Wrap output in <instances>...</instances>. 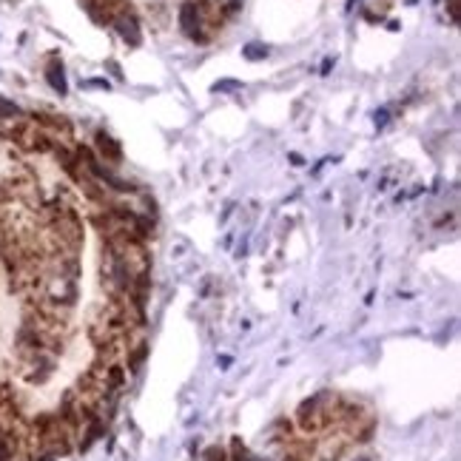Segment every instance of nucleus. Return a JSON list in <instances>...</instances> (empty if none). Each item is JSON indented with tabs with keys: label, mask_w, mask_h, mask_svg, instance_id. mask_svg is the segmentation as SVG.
<instances>
[{
	"label": "nucleus",
	"mask_w": 461,
	"mask_h": 461,
	"mask_svg": "<svg viewBox=\"0 0 461 461\" xmlns=\"http://www.w3.org/2000/svg\"><path fill=\"white\" fill-rule=\"evenodd\" d=\"M179 26H182V32H186L188 38H194V40H197L200 9H197V3H194V0H186V3H182V9H179Z\"/></svg>",
	"instance_id": "f257e3e1"
},
{
	"label": "nucleus",
	"mask_w": 461,
	"mask_h": 461,
	"mask_svg": "<svg viewBox=\"0 0 461 461\" xmlns=\"http://www.w3.org/2000/svg\"><path fill=\"white\" fill-rule=\"evenodd\" d=\"M114 26H117V32L122 35V40L126 43H131V46H140V26H137V20L134 17H117L114 20Z\"/></svg>",
	"instance_id": "f03ea898"
},
{
	"label": "nucleus",
	"mask_w": 461,
	"mask_h": 461,
	"mask_svg": "<svg viewBox=\"0 0 461 461\" xmlns=\"http://www.w3.org/2000/svg\"><path fill=\"white\" fill-rule=\"evenodd\" d=\"M46 80H49V86L57 91V95H66V91H69V83H66V74H63V63H51L49 72H46Z\"/></svg>",
	"instance_id": "7ed1b4c3"
},
{
	"label": "nucleus",
	"mask_w": 461,
	"mask_h": 461,
	"mask_svg": "<svg viewBox=\"0 0 461 461\" xmlns=\"http://www.w3.org/2000/svg\"><path fill=\"white\" fill-rule=\"evenodd\" d=\"M97 145H100V151H103V154H108L111 160H120V145H117L108 134H97Z\"/></svg>",
	"instance_id": "20e7f679"
},
{
	"label": "nucleus",
	"mask_w": 461,
	"mask_h": 461,
	"mask_svg": "<svg viewBox=\"0 0 461 461\" xmlns=\"http://www.w3.org/2000/svg\"><path fill=\"white\" fill-rule=\"evenodd\" d=\"M242 57L245 60H265L268 57V46H262V43H248L242 49Z\"/></svg>",
	"instance_id": "39448f33"
},
{
	"label": "nucleus",
	"mask_w": 461,
	"mask_h": 461,
	"mask_svg": "<svg viewBox=\"0 0 461 461\" xmlns=\"http://www.w3.org/2000/svg\"><path fill=\"white\" fill-rule=\"evenodd\" d=\"M9 117H20V106H15L6 97H0V120H9Z\"/></svg>",
	"instance_id": "423d86ee"
},
{
	"label": "nucleus",
	"mask_w": 461,
	"mask_h": 461,
	"mask_svg": "<svg viewBox=\"0 0 461 461\" xmlns=\"http://www.w3.org/2000/svg\"><path fill=\"white\" fill-rule=\"evenodd\" d=\"M234 458H236V461H257V455H251L248 450H245V447L239 444V439H234Z\"/></svg>",
	"instance_id": "0eeeda50"
},
{
	"label": "nucleus",
	"mask_w": 461,
	"mask_h": 461,
	"mask_svg": "<svg viewBox=\"0 0 461 461\" xmlns=\"http://www.w3.org/2000/svg\"><path fill=\"white\" fill-rule=\"evenodd\" d=\"M242 83L239 80H220V83H213V91H239Z\"/></svg>",
	"instance_id": "6e6552de"
},
{
	"label": "nucleus",
	"mask_w": 461,
	"mask_h": 461,
	"mask_svg": "<svg viewBox=\"0 0 461 461\" xmlns=\"http://www.w3.org/2000/svg\"><path fill=\"white\" fill-rule=\"evenodd\" d=\"M387 117H390V111H387V108H379V111L373 114V122H376V129H385V126H387Z\"/></svg>",
	"instance_id": "1a4fd4ad"
},
{
	"label": "nucleus",
	"mask_w": 461,
	"mask_h": 461,
	"mask_svg": "<svg viewBox=\"0 0 461 461\" xmlns=\"http://www.w3.org/2000/svg\"><path fill=\"white\" fill-rule=\"evenodd\" d=\"M9 458V447H6V442L0 439V461H6Z\"/></svg>",
	"instance_id": "9d476101"
},
{
	"label": "nucleus",
	"mask_w": 461,
	"mask_h": 461,
	"mask_svg": "<svg viewBox=\"0 0 461 461\" xmlns=\"http://www.w3.org/2000/svg\"><path fill=\"white\" fill-rule=\"evenodd\" d=\"M86 86H95V88H108V80H88Z\"/></svg>",
	"instance_id": "9b49d317"
},
{
	"label": "nucleus",
	"mask_w": 461,
	"mask_h": 461,
	"mask_svg": "<svg viewBox=\"0 0 461 461\" xmlns=\"http://www.w3.org/2000/svg\"><path fill=\"white\" fill-rule=\"evenodd\" d=\"M333 69V57H325V63H322V74H327Z\"/></svg>",
	"instance_id": "f8f14e48"
},
{
	"label": "nucleus",
	"mask_w": 461,
	"mask_h": 461,
	"mask_svg": "<svg viewBox=\"0 0 461 461\" xmlns=\"http://www.w3.org/2000/svg\"><path fill=\"white\" fill-rule=\"evenodd\" d=\"M217 362H220V364H223V371H225V367H228V364H231V356H220V359H217Z\"/></svg>",
	"instance_id": "ddd939ff"
}]
</instances>
